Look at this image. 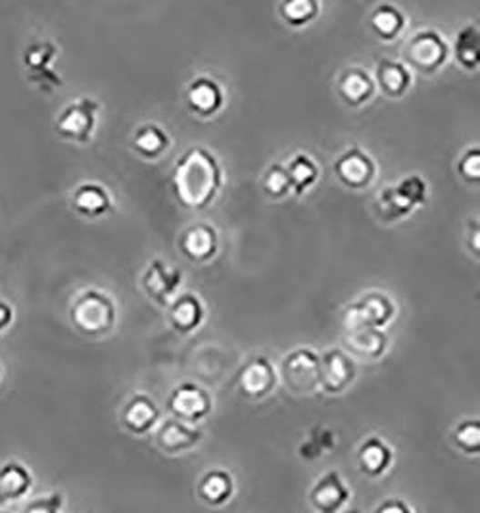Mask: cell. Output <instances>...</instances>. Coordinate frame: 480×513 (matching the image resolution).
I'll return each mask as SVG.
<instances>
[{"instance_id":"obj_1","label":"cell","mask_w":480,"mask_h":513,"mask_svg":"<svg viewBox=\"0 0 480 513\" xmlns=\"http://www.w3.org/2000/svg\"><path fill=\"white\" fill-rule=\"evenodd\" d=\"M223 187V169L204 147L185 152L173 169L175 197L185 208H208Z\"/></svg>"},{"instance_id":"obj_2","label":"cell","mask_w":480,"mask_h":513,"mask_svg":"<svg viewBox=\"0 0 480 513\" xmlns=\"http://www.w3.org/2000/svg\"><path fill=\"white\" fill-rule=\"evenodd\" d=\"M117 310L114 300L100 291H87L71 306V323L81 333L98 337L114 329Z\"/></svg>"},{"instance_id":"obj_3","label":"cell","mask_w":480,"mask_h":513,"mask_svg":"<svg viewBox=\"0 0 480 513\" xmlns=\"http://www.w3.org/2000/svg\"><path fill=\"white\" fill-rule=\"evenodd\" d=\"M426 190L429 189H426V183L421 175H410L398 185L383 189L377 199L381 218L386 221H398L410 216L415 208L423 206L426 199H429V192Z\"/></svg>"},{"instance_id":"obj_4","label":"cell","mask_w":480,"mask_h":513,"mask_svg":"<svg viewBox=\"0 0 480 513\" xmlns=\"http://www.w3.org/2000/svg\"><path fill=\"white\" fill-rule=\"evenodd\" d=\"M100 106L93 98H79L62 110L56 119V131L74 143L85 145L93 139Z\"/></svg>"},{"instance_id":"obj_5","label":"cell","mask_w":480,"mask_h":513,"mask_svg":"<svg viewBox=\"0 0 480 513\" xmlns=\"http://www.w3.org/2000/svg\"><path fill=\"white\" fill-rule=\"evenodd\" d=\"M396 313V306L390 296L383 292H369L353 303L344 313L346 329L379 327L384 329Z\"/></svg>"},{"instance_id":"obj_6","label":"cell","mask_w":480,"mask_h":513,"mask_svg":"<svg viewBox=\"0 0 480 513\" xmlns=\"http://www.w3.org/2000/svg\"><path fill=\"white\" fill-rule=\"evenodd\" d=\"M319 369H322V356L310 348H298L284 358L282 377L291 391L313 393L319 388Z\"/></svg>"},{"instance_id":"obj_7","label":"cell","mask_w":480,"mask_h":513,"mask_svg":"<svg viewBox=\"0 0 480 513\" xmlns=\"http://www.w3.org/2000/svg\"><path fill=\"white\" fill-rule=\"evenodd\" d=\"M183 272L159 258H154L148 263V270L145 272V277H142L145 292L159 306H168L171 303L177 292H179Z\"/></svg>"},{"instance_id":"obj_8","label":"cell","mask_w":480,"mask_h":513,"mask_svg":"<svg viewBox=\"0 0 480 513\" xmlns=\"http://www.w3.org/2000/svg\"><path fill=\"white\" fill-rule=\"evenodd\" d=\"M168 405L177 419L194 426V423L202 421L211 414V396L199 385L183 383L173 388Z\"/></svg>"},{"instance_id":"obj_9","label":"cell","mask_w":480,"mask_h":513,"mask_svg":"<svg viewBox=\"0 0 480 513\" xmlns=\"http://www.w3.org/2000/svg\"><path fill=\"white\" fill-rule=\"evenodd\" d=\"M355 379V364L346 352L332 348L322 356L319 388L329 395H341Z\"/></svg>"},{"instance_id":"obj_10","label":"cell","mask_w":480,"mask_h":513,"mask_svg":"<svg viewBox=\"0 0 480 513\" xmlns=\"http://www.w3.org/2000/svg\"><path fill=\"white\" fill-rule=\"evenodd\" d=\"M334 173L339 175L344 187L352 190H362L375 180L377 166L367 152H363L360 147H352L334 162Z\"/></svg>"},{"instance_id":"obj_11","label":"cell","mask_w":480,"mask_h":513,"mask_svg":"<svg viewBox=\"0 0 480 513\" xmlns=\"http://www.w3.org/2000/svg\"><path fill=\"white\" fill-rule=\"evenodd\" d=\"M448 56V46L440 35L433 29L421 31L410 41L407 46V58L419 67L421 72H434Z\"/></svg>"},{"instance_id":"obj_12","label":"cell","mask_w":480,"mask_h":513,"mask_svg":"<svg viewBox=\"0 0 480 513\" xmlns=\"http://www.w3.org/2000/svg\"><path fill=\"white\" fill-rule=\"evenodd\" d=\"M275 385H277L275 367L265 356H258L250 360L239 374V388L248 398L260 400L263 396H268L275 388Z\"/></svg>"},{"instance_id":"obj_13","label":"cell","mask_w":480,"mask_h":513,"mask_svg":"<svg viewBox=\"0 0 480 513\" xmlns=\"http://www.w3.org/2000/svg\"><path fill=\"white\" fill-rule=\"evenodd\" d=\"M311 504L323 513H336L350 500V488L342 481L339 471H329L311 488Z\"/></svg>"},{"instance_id":"obj_14","label":"cell","mask_w":480,"mask_h":513,"mask_svg":"<svg viewBox=\"0 0 480 513\" xmlns=\"http://www.w3.org/2000/svg\"><path fill=\"white\" fill-rule=\"evenodd\" d=\"M56 55L58 50L52 43H35L26 50V67L29 69V77L45 91L62 85V79L50 69Z\"/></svg>"},{"instance_id":"obj_15","label":"cell","mask_w":480,"mask_h":513,"mask_svg":"<svg viewBox=\"0 0 480 513\" xmlns=\"http://www.w3.org/2000/svg\"><path fill=\"white\" fill-rule=\"evenodd\" d=\"M202 440V431L192 423L181 419H168L158 431V446L168 454H181L194 448Z\"/></svg>"},{"instance_id":"obj_16","label":"cell","mask_w":480,"mask_h":513,"mask_svg":"<svg viewBox=\"0 0 480 513\" xmlns=\"http://www.w3.org/2000/svg\"><path fill=\"white\" fill-rule=\"evenodd\" d=\"M218 233L216 229L206 223H197L183 233L179 246L181 252L192 262H208L218 252Z\"/></svg>"},{"instance_id":"obj_17","label":"cell","mask_w":480,"mask_h":513,"mask_svg":"<svg viewBox=\"0 0 480 513\" xmlns=\"http://www.w3.org/2000/svg\"><path fill=\"white\" fill-rule=\"evenodd\" d=\"M168 306H169L171 325L179 333L197 331L206 317L202 300L192 292L177 294Z\"/></svg>"},{"instance_id":"obj_18","label":"cell","mask_w":480,"mask_h":513,"mask_svg":"<svg viewBox=\"0 0 480 513\" xmlns=\"http://www.w3.org/2000/svg\"><path fill=\"white\" fill-rule=\"evenodd\" d=\"M121 419L123 426H126L133 435H147L156 427V423L159 419V410L152 398H148L147 395H137L126 405Z\"/></svg>"},{"instance_id":"obj_19","label":"cell","mask_w":480,"mask_h":513,"mask_svg":"<svg viewBox=\"0 0 480 513\" xmlns=\"http://www.w3.org/2000/svg\"><path fill=\"white\" fill-rule=\"evenodd\" d=\"M346 346L350 348L353 356H360L365 360H377L383 356L388 346V337L379 327L348 329Z\"/></svg>"},{"instance_id":"obj_20","label":"cell","mask_w":480,"mask_h":513,"mask_svg":"<svg viewBox=\"0 0 480 513\" xmlns=\"http://www.w3.org/2000/svg\"><path fill=\"white\" fill-rule=\"evenodd\" d=\"M223 91L218 85V81H213L209 77H199L194 79L189 87L187 93V102L190 106L192 112H197L200 116H213L221 106H223Z\"/></svg>"},{"instance_id":"obj_21","label":"cell","mask_w":480,"mask_h":513,"mask_svg":"<svg viewBox=\"0 0 480 513\" xmlns=\"http://www.w3.org/2000/svg\"><path fill=\"white\" fill-rule=\"evenodd\" d=\"M71 204L85 218H100L112 210V197L98 183H85L74 190Z\"/></svg>"},{"instance_id":"obj_22","label":"cell","mask_w":480,"mask_h":513,"mask_svg":"<svg viewBox=\"0 0 480 513\" xmlns=\"http://www.w3.org/2000/svg\"><path fill=\"white\" fill-rule=\"evenodd\" d=\"M360 467L369 477L384 475L394 462V450L381 436L367 438L360 448Z\"/></svg>"},{"instance_id":"obj_23","label":"cell","mask_w":480,"mask_h":513,"mask_svg":"<svg viewBox=\"0 0 480 513\" xmlns=\"http://www.w3.org/2000/svg\"><path fill=\"white\" fill-rule=\"evenodd\" d=\"M235 492V481L225 469L208 471L199 485V497L208 506H223L230 500Z\"/></svg>"},{"instance_id":"obj_24","label":"cell","mask_w":480,"mask_h":513,"mask_svg":"<svg viewBox=\"0 0 480 513\" xmlns=\"http://www.w3.org/2000/svg\"><path fill=\"white\" fill-rule=\"evenodd\" d=\"M377 81L388 97L400 98L407 91H410L412 74H410V69H407L402 62L383 60L377 66Z\"/></svg>"},{"instance_id":"obj_25","label":"cell","mask_w":480,"mask_h":513,"mask_svg":"<svg viewBox=\"0 0 480 513\" xmlns=\"http://www.w3.org/2000/svg\"><path fill=\"white\" fill-rule=\"evenodd\" d=\"M284 168H287L294 197H301V194L310 190L319 180V166L313 162L311 156L304 152L292 156L291 160L284 164Z\"/></svg>"},{"instance_id":"obj_26","label":"cell","mask_w":480,"mask_h":513,"mask_svg":"<svg viewBox=\"0 0 480 513\" xmlns=\"http://www.w3.org/2000/svg\"><path fill=\"white\" fill-rule=\"evenodd\" d=\"M133 149L148 160H156L169 149V135L156 126V123H147L137 129L133 137Z\"/></svg>"},{"instance_id":"obj_27","label":"cell","mask_w":480,"mask_h":513,"mask_svg":"<svg viewBox=\"0 0 480 513\" xmlns=\"http://www.w3.org/2000/svg\"><path fill=\"white\" fill-rule=\"evenodd\" d=\"M31 488V475L22 464H6L0 469V502L20 500Z\"/></svg>"},{"instance_id":"obj_28","label":"cell","mask_w":480,"mask_h":513,"mask_svg":"<svg viewBox=\"0 0 480 513\" xmlns=\"http://www.w3.org/2000/svg\"><path fill=\"white\" fill-rule=\"evenodd\" d=\"M375 93V83L363 69H350L341 79V95L350 106H360L367 102Z\"/></svg>"},{"instance_id":"obj_29","label":"cell","mask_w":480,"mask_h":513,"mask_svg":"<svg viewBox=\"0 0 480 513\" xmlns=\"http://www.w3.org/2000/svg\"><path fill=\"white\" fill-rule=\"evenodd\" d=\"M371 26L381 35V37L393 39L394 35H398L400 29L403 27V15L394 6L383 5L381 8L375 10V14H373Z\"/></svg>"},{"instance_id":"obj_30","label":"cell","mask_w":480,"mask_h":513,"mask_svg":"<svg viewBox=\"0 0 480 513\" xmlns=\"http://www.w3.org/2000/svg\"><path fill=\"white\" fill-rule=\"evenodd\" d=\"M336 446V435L327 427H315L304 445L300 446V456L306 459H317Z\"/></svg>"},{"instance_id":"obj_31","label":"cell","mask_w":480,"mask_h":513,"mask_svg":"<svg viewBox=\"0 0 480 513\" xmlns=\"http://www.w3.org/2000/svg\"><path fill=\"white\" fill-rule=\"evenodd\" d=\"M263 190L271 199H284L289 192H292L291 180L284 164H273L263 175Z\"/></svg>"},{"instance_id":"obj_32","label":"cell","mask_w":480,"mask_h":513,"mask_svg":"<svg viewBox=\"0 0 480 513\" xmlns=\"http://www.w3.org/2000/svg\"><path fill=\"white\" fill-rule=\"evenodd\" d=\"M455 55L461 66L475 69L478 66V33L476 27H467L459 33L455 41Z\"/></svg>"},{"instance_id":"obj_33","label":"cell","mask_w":480,"mask_h":513,"mask_svg":"<svg viewBox=\"0 0 480 513\" xmlns=\"http://www.w3.org/2000/svg\"><path fill=\"white\" fill-rule=\"evenodd\" d=\"M319 12L317 0H284L282 15L292 26H304L311 22Z\"/></svg>"},{"instance_id":"obj_34","label":"cell","mask_w":480,"mask_h":513,"mask_svg":"<svg viewBox=\"0 0 480 513\" xmlns=\"http://www.w3.org/2000/svg\"><path fill=\"white\" fill-rule=\"evenodd\" d=\"M455 446L465 454H478L480 450V423L475 419L459 423L454 431Z\"/></svg>"},{"instance_id":"obj_35","label":"cell","mask_w":480,"mask_h":513,"mask_svg":"<svg viewBox=\"0 0 480 513\" xmlns=\"http://www.w3.org/2000/svg\"><path fill=\"white\" fill-rule=\"evenodd\" d=\"M457 171L465 181L478 183V180H480V149L478 147L469 149L464 156H461V160L457 164Z\"/></svg>"},{"instance_id":"obj_36","label":"cell","mask_w":480,"mask_h":513,"mask_svg":"<svg viewBox=\"0 0 480 513\" xmlns=\"http://www.w3.org/2000/svg\"><path fill=\"white\" fill-rule=\"evenodd\" d=\"M60 502H62V497H60V494H55V497H48L45 504H35V506H31L29 509H43V511H56V509H60Z\"/></svg>"},{"instance_id":"obj_37","label":"cell","mask_w":480,"mask_h":513,"mask_svg":"<svg viewBox=\"0 0 480 513\" xmlns=\"http://www.w3.org/2000/svg\"><path fill=\"white\" fill-rule=\"evenodd\" d=\"M377 511L381 513V511H402V513H407L410 511V508H407L403 502H394V500H390V502H386V504H383V506H379L377 508Z\"/></svg>"},{"instance_id":"obj_38","label":"cell","mask_w":480,"mask_h":513,"mask_svg":"<svg viewBox=\"0 0 480 513\" xmlns=\"http://www.w3.org/2000/svg\"><path fill=\"white\" fill-rule=\"evenodd\" d=\"M10 322H12V310L5 303H0V331L8 327Z\"/></svg>"}]
</instances>
